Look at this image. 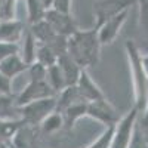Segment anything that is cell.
<instances>
[{
	"instance_id": "obj_1",
	"label": "cell",
	"mask_w": 148,
	"mask_h": 148,
	"mask_svg": "<svg viewBox=\"0 0 148 148\" xmlns=\"http://www.w3.org/2000/svg\"><path fill=\"white\" fill-rule=\"evenodd\" d=\"M101 46L96 27L89 30L77 28L67 37V53L84 70L99 62Z\"/></svg>"
},
{
	"instance_id": "obj_2",
	"label": "cell",
	"mask_w": 148,
	"mask_h": 148,
	"mask_svg": "<svg viewBox=\"0 0 148 148\" xmlns=\"http://www.w3.org/2000/svg\"><path fill=\"white\" fill-rule=\"evenodd\" d=\"M125 52L129 64L130 79L133 86V98H135V107L139 113H144L147 104H148V76L142 67L141 52L138 46L133 43V40H127L125 43Z\"/></svg>"
},
{
	"instance_id": "obj_3",
	"label": "cell",
	"mask_w": 148,
	"mask_h": 148,
	"mask_svg": "<svg viewBox=\"0 0 148 148\" xmlns=\"http://www.w3.org/2000/svg\"><path fill=\"white\" fill-rule=\"evenodd\" d=\"M53 111H56V96H49L19 107V119L27 126H40V123Z\"/></svg>"
},
{
	"instance_id": "obj_4",
	"label": "cell",
	"mask_w": 148,
	"mask_h": 148,
	"mask_svg": "<svg viewBox=\"0 0 148 148\" xmlns=\"http://www.w3.org/2000/svg\"><path fill=\"white\" fill-rule=\"evenodd\" d=\"M138 3H142V0H95L92 3L95 27H99L108 18L120 14L123 10H127Z\"/></svg>"
},
{
	"instance_id": "obj_5",
	"label": "cell",
	"mask_w": 148,
	"mask_h": 148,
	"mask_svg": "<svg viewBox=\"0 0 148 148\" xmlns=\"http://www.w3.org/2000/svg\"><path fill=\"white\" fill-rule=\"evenodd\" d=\"M138 116H139V111L135 105L125 116H121L119 123L114 126V133H113V138H111L110 148H127L132 138L133 126L138 121Z\"/></svg>"
},
{
	"instance_id": "obj_6",
	"label": "cell",
	"mask_w": 148,
	"mask_h": 148,
	"mask_svg": "<svg viewBox=\"0 0 148 148\" xmlns=\"http://www.w3.org/2000/svg\"><path fill=\"white\" fill-rule=\"evenodd\" d=\"M88 117L102 123L105 127L116 126L121 119L119 110L107 99V96L102 99L88 102Z\"/></svg>"
},
{
	"instance_id": "obj_7",
	"label": "cell",
	"mask_w": 148,
	"mask_h": 148,
	"mask_svg": "<svg viewBox=\"0 0 148 148\" xmlns=\"http://www.w3.org/2000/svg\"><path fill=\"white\" fill-rule=\"evenodd\" d=\"M49 96H56V92L47 83V80H31L30 79L27 86L15 98V102L18 107H22L28 102L43 99V98H49Z\"/></svg>"
},
{
	"instance_id": "obj_8",
	"label": "cell",
	"mask_w": 148,
	"mask_h": 148,
	"mask_svg": "<svg viewBox=\"0 0 148 148\" xmlns=\"http://www.w3.org/2000/svg\"><path fill=\"white\" fill-rule=\"evenodd\" d=\"M127 16H129V9L108 18L107 21H104L101 24L99 27H96L98 28V36H99V42H101L102 46L111 45L117 39V36L120 34L125 22L127 21Z\"/></svg>"
},
{
	"instance_id": "obj_9",
	"label": "cell",
	"mask_w": 148,
	"mask_h": 148,
	"mask_svg": "<svg viewBox=\"0 0 148 148\" xmlns=\"http://www.w3.org/2000/svg\"><path fill=\"white\" fill-rule=\"evenodd\" d=\"M45 19L51 24L52 28L59 36L68 37L77 30V24H76V21H74L71 14H64V12H59L53 8H49L46 10Z\"/></svg>"
},
{
	"instance_id": "obj_10",
	"label": "cell",
	"mask_w": 148,
	"mask_h": 148,
	"mask_svg": "<svg viewBox=\"0 0 148 148\" xmlns=\"http://www.w3.org/2000/svg\"><path fill=\"white\" fill-rule=\"evenodd\" d=\"M76 86H77L80 95L88 102L105 98V93L102 92V89L99 88V86L95 83V80L90 77V74L88 73V70H82V74H80L79 82H77Z\"/></svg>"
},
{
	"instance_id": "obj_11",
	"label": "cell",
	"mask_w": 148,
	"mask_h": 148,
	"mask_svg": "<svg viewBox=\"0 0 148 148\" xmlns=\"http://www.w3.org/2000/svg\"><path fill=\"white\" fill-rule=\"evenodd\" d=\"M24 31H25V25L21 19L10 18L0 21V42L19 43Z\"/></svg>"
},
{
	"instance_id": "obj_12",
	"label": "cell",
	"mask_w": 148,
	"mask_h": 148,
	"mask_svg": "<svg viewBox=\"0 0 148 148\" xmlns=\"http://www.w3.org/2000/svg\"><path fill=\"white\" fill-rule=\"evenodd\" d=\"M56 64L59 65L61 71H62V74H64V79L67 82V86L77 84L79 77H80V74H82V70H84V68H82L67 52L58 56Z\"/></svg>"
},
{
	"instance_id": "obj_13",
	"label": "cell",
	"mask_w": 148,
	"mask_h": 148,
	"mask_svg": "<svg viewBox=\"0 0 148 148\" xmlns=\"http://www.w3.org/2000/svg\"><path fill=\"white\" fill-rule=\"evenodd\" d=\"M64 119V129L65 130H73L76 123L83 119L84 116H88V102L86 101H79L74 102L70 107H67L65 110L61 111Z\"/></svg>"
},
{
	"instance_id": "obj_14",
	"label": "cell",
	"mask_w": 148,
	"mask_h": 148,
	"mask_svg": "<svg viewBox=\"0 0 148 148\" xmlns=\"http://www.w3.org/2000/svg\"><path fill=\"white\" fill-rule=\"evenodd\" d=\"M28 64L22 59V56L19 53H15V55H10L5 59L0 61V73H3L5 76L14 79L19 74H22L24 71L28 70Z\"/></svg>"
},
{
	"instance_id": "obj_15",
	"label": "cell",
	"mask_w": 148,
	"mask_h": 148,
	"mask_svg": "<svg viewBox=\"0 0 148 148\" xmlns=\"http://www.w3.org/2000/svg\"><path fill=\"white\" fill-rule=\"evenodd\" d=\"M37 39L34 37V34L31 33V30H25L22 34V39L19 43V55L22 56V59L25 61L28 65H31L33 62H36V53H37Z\"/></svg>"
},
{
	"instance_id": "obj_16",
	"label": "cell",
	"mask_w": 148,
	"mask_h": 148,
	"mask_svg": "<svg viewBox=\"0 0 148 148\" xmlns=\"http://www.w3.org/2000/svg\"><path fill=\"white\" fill-rule=\"evenodd\" d=\"M30 30L37 39V42L45 43V45H51L52 42H55L59 37V34L52 28V25L46 19H42L39 22L33 24V25H30Z\"/></svg>"
},
{
	"instance_id": "obj_17",
	"label": "cell",
	"mask_w": 148,
	"mask_h": 148,
	"mask_svg": "<svg viewBox=\"0 0 148 148\" xmlns=\"http://www.w3.org/2000/svg\"><path fill=\"white\" fill-rule=\"evenodd\" d=\"M22 126L24 121L21 119H0V144H9Z\"/></svg>"
},
{
	"instance_id": "obj_18",
	"label": "cell",
	"mask_w": 148,
	"mask_h": 148,
	"mask_svg": "<svg viewBox=\"0 0 148 148\" xmlns=\"http://www.w3.org/2000/svg\"><path fill=\"white\" fill-rule=\"evenodd\" d=\"M14 95H0V119H19V107Z\"/></svg>"
},
{
	"instance_id": "obj_19",
	"label": "cell",
	"mask_w": 148,
	"mask_h": 148,
	"mask_svg": "<svg viewBox=\"0 0 148 148\" xmlns=\"http://www.w3.org/2000/svg\"><path fill=\"white\" fill-rule=\"evenodd\" d=\"M49 8H46L43 5L42 0H25V10H27V21L30 25L39 22L42 19H45L46 10Z\"/></svg>"
},
{
	"instance_id": "obj_20",
	"label": "cell",
	"mask_w": 148,
	"mask_h": 148,
	"mask_svg": "<svg viewBox=\"0 0 148 148\" xmlns=\"http://www.w3.org/2000/svg\"><path fill=\"white\" fill-rule=\"evenodd\" d=\"M46 80L47 83L52 86V89L56 92V95L67 88V82L64 79V74L61 71L59 65L55 62L53 65H49L47 67V74H46Z\"/></svg>"
},
{
	"instance_id": "obj_21",
	"label": "cell",
	"mask_w": 148,
	"mask_h": 148,
	"mask_svg": "<svg viewBox=\"0 0 148 148\" xmlns=\"http://www.w3.org/2000/svg\"><path fill=\"white\" fill-rule=\"evenodd\" d=\"M40 127L45 133H55L61 129H64V119L62 114L59 111H53V113L49 114L42 123H40Z\"/></svg>"
},
{
	"instance_id": "obj_22",
	"label": "cell",
	"mask_w": 148,
	"mask_h": 148,
	"mask_svg": "<svg viewBox=\"0 0 148 148\" xmlns=\"http://www.w3.org/2000/svg\"><path fill=\"white\" fill-rule=\"evenodd\" d=\"M58 59V55L55 53V51L47 46L45 43H39L37 45V53H36V61L37 62L43 64L45 67H49V65H53Z\"/></svg>"
},
{
	"instance_id": "obj_23",
	"label": "cell",
	"mask_w": 148,
	"mask_h": 148,
	"mask_svg": "<svg viewBox=\"0 0 148 148\" xmlns=\"http://www.w3.org/2000/svg\"><path fill=\"white\" fill-rule=\"evenodd\" d=\"M127 148H148V138L144 133V127L141 123H135L133 132H132V138L127 145Z\"/></svg>"
},
{
	"instance_id": "obj_24",
	"label": "cell",
	"mask_w": 148,
	"mask_h": 148,
	"mask_svg": "<svg viewBox=\"0 0 148 148\" xmlns=\"http://www.w3.org/2000/svg\"><path fill=\"white\" fill-rule=\"evenodd\" d=\"M113 133H114V126L105 127V130L99 135V136H98V139H95L90 145H88L86 148H110Z\"/></svg>"
},
{
	"instance_id": "obj_25",
	"label": "cell",
	"mask_w": 148,
	"mask_h": 148,
	"mask_svg": "<svg viewBox=\"0 0 148 148\" xmlns=\"http://www.w3.org/2000/svg\"><path fill=\"white\" fill-rule=\"evenodd\" d=\"M28 74H30V79L31 80H46V74H47V67H45L40 62H33L28 67Z\"/></svg>"
},
{
	"instance_id": "obj_26",
	"label": "cell",
	"mask_w": 148,
	"mask_h": 148,
	"mask_svg": "<svg viewBox=\"0 0 148 148\" xmlns=\"http://www.w3.org/2000/svg\"><path fill=\"white\" fill-rule=\"evenodd\" d=\"M15 53H19V43L0 42V61Z\"/></svg>"
},
{
	"instance_id": "obj_27",
	"label": "cell",
	"mask_w": 148,
	"mask_h": 148,
	"mask_svg": "<svg viewBox=\"0 0 148 148\" xmlns=\"http://www.w3.org/2000/svg\"><path fill=\"white\" fill-rule=\"evenodd\" d=\"M53 9L64 12V14H71L73 9V0H52V6Z\"/></svg>"
},
{
	"instance_id": "obj_28",
	"label": "cell",
	"mask_w": 148,
	"mask_h": 148,
	"mask_svg": "<svg viewBox=\"0 0 148 148\" xmlns=\"http://www.w3.org/2000/svg\"><path fill=\"white\" fill-rule=\"evenodd\" d=\"M0 95H14L12 93V79L0 73Z\"/></svg>"
},
{
	"instance_id": "obj_29",
	"label": "cell",
	"mask_w": 148,
	"mask_h": 148,
	"mask_svg": "<svg viewBox=\"0 0 148 148\" xmlns=\"http://www.w3.org/2000/svg\"><path fill=\"white\" fill-rule=\"evenodd\" d=\"M141 125H142V127H148V104H147V108L144 111V117L141 120Z\"/></svg>"
},
{
	"instance_id": "obj_30",
	"label": "cell",
	"mask_w": 148,
	"mask_h": 148,
	"mask_svg": "<svg viewBox=\"0 0 148 148\" xmlns=\"http://www.w3.org/2000/svg\"><path fill=\"white\" fill-rule=\"evenodd\" d=\"M141 61H142V67L145 70V74L148 76V55H142L141 56Z\"/></svg>"
},
{
	"instance_id": "obj_31",
	"label": "cell",
	"mask_w": 148,
	"mask_h": 148,
	"mask_svg": "<svg viewBox=\"0 0 148 148\" xmlns=\"http://www.w3.org/2000/svg\"><path fill=\"white\" fill-rule=\"evenodd\" d=\"M43 2V5L46 6V8H51L52 6V0H42Z\"/></svg>"
},
{
	"instance_id": "obj_32",
	"label": "cell",
	"mask_w": 148,
	"mask_h": 148,
	"mask_svg": "<svg viewBox=\"0 0 148 148\" xmlns=\"http://www.w3.org/2000/svg\"><path fill=\"white\" fill-rule=\"evenodd\" d=\"M0 148H10L8 144H0Z\"/></svg>"
}]
</instances>
